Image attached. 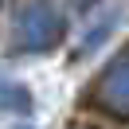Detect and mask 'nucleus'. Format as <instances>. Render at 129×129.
Masks as SVG:
<instances>
[{
  "mask_svg": "<svg viewBox=\"0 0 129 129\" xmlns=\"http://www.w3.org/2000/svg\"><path fill=\"white\" fill-rule=\"evenodd\" d=\"M63 31H67V20L51 0H20L16 16H12V51L43 55L63 39Z\"/></svg>",
  "mask_w": 129,
  "mask_h": 129,
  "instance_id": "obj_1",
  "label": "nucleus"
},
{
  "mask_svg": "<svg viewBox=\"0 0 129 129\" xmlns=\"http://www.w3.org/2000/svg\"><path fill=\"white\" fill-rule=\"evenodd\" d=\"M94 102L113 117H129V51L117 55L102 71V78L94 86Z\"/></svg>",
  "mask_w": 129,
  "mask_h": 129,
  "instance_id": "obj_2",
  "label": "nucleus"
},
{
  "mask_svg": "<svg viewBox=\"0 0 129 129\" xmlns=\"http://www.w3.org/2000/svg\"><path fill=\"white\" fill-rule=\"evenodd\" d=\"M129 16V8L125 4H117V8H106L102 16H98V24H90L86 27V35H82V43H78V55H90L94 47H102L106 39H110V31L121 24V20Z\"/></svg>",
  "mask_w": 129,
  "mask_h": 129,
  "instance_id": "obj_3",
  "label": "nucleus"
},
{
  "mask_svg": "<svg viewBox=\"0 0 129 129\" xmlns=\"http://www.w3.org/2000/svg\"><path fill=\"white\" fill-rule=\"evenodd\" d=\"M0 110H8V113H31L35 110V98H31V90H27L24 82L0 74Z\"/></svg>",
  "mask_w": 129,
  "mask_h": 129,
  "instance_id": "obj_4",
  "label": "nucleus"
},
{
  "mask_svg": "<svg viewBox=\"0 0 129 129\" xmlns=\"http://www.w3.org/2000/svg\"><path fill=\"white\" fill-rule=\"evenodd\" d=\"M67 4H74V8H90V4H98V0H67Z\"/></svg>",
  "mask_w": 129,
  "mask_h": 129,
  "instance_id": "obj_5",
  "label": "nucleus"
},
{
  "mask_svg": "<svg viewBox=\"0 0 129 129\" xmlns=\"http://www.w3.org/2000/svg\"><path fill=\"white\" fill-rule=\"evenodd\" d=\"M16 129H31V125H16Z\"/></svg>",
  "mask_w": 129,
  "mask_h": 129,
  "instance_id": "obj_6",
  "label": "nucleus"
},
{
  "mask_svg": "<svg viewBox=\"0 0 129 129\" xmlns=\"http://www.w3.org/2000/svg\"><path fill=\"white\" fill-rule=\"evenodd\" d=\"M78 129H90V125H78Z\"/></svg>",
  "mask_w": 129,
  "mask_h": 129,
  "instance_id": "obj_7",
  "label": "nucleus"
},
{
  "mask_svg": "<svg viewBox=\"0 0 129 129\" xmlns=\"http://www.w3.org/2000/svg\"><path fill=\"white\" fill-rule=\"evenodd\" d=\"M0 4H4V0H0Z\"/></svg>",
  "mask_w": 129,
  "mask_h": 129,
  "instance_id": "obj_8",
  "label": "nucleus"
}]
</instances>
